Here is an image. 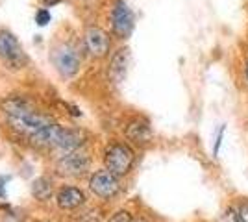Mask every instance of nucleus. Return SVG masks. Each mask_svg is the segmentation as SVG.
I'll return each instance as SVG.
<instances>
[{"label":"nucleus","instance_id":"1","mask_svg":"<svg viewBox=\"0 0 248 222\" xmlns=\"http://www.w3.org/2000/svg\"><path fill=\"white\" fill-rule=\"evenodd\" d=\"M2 111L8 118L10 126L35 145L58 148L67 154V152L80 150L85 143L82 132L60 126L50 117L37 111L28 100H24L21 96L8 98L2 104Z\"/></svg>","mask_w":248,"mask_h":222},{"label":"nucleus","instance_id":"2","mask_svg":"<svg viewBox=\"0 0 248 222\" xmlns=\"http://www.w3.org/2000/svg\"><path fill=\"white\" fill-rule=\"evenodd\" d=\"M135 161L134 150L124 145V143H113L106 148L104 152V165L115 176H124L132 170V165Z\"/></svg>","mask_w":248,"mask_h":222},{"label":"nucleus","instance_id":"3","mask_svg":"<svg viewBox=\"0 0 248 222\" xmlns=\"http://www.w3.org/2000/svg\"><path fill=\"white\" fill-rule=\"evenodd\" d=\"M89 167H91V159L80 150L63 154L62 158L56 161V172L65 178H82L87 174Z\"/></svg>","mask_w":248,"mask_h":222},{"label":"nucleus","instance_id":"4","mask_svg":"<svg viewBox=\"0 0 248 222\" xmlns=\"http://www.w3.org/2000/svg\"><path fill=\"white\" fill-rule=\"evenodd\" d=\"M0 58L13 69H21L28 61L17 37L8 30H0Z\"/></svg>","mask_w":248,"mask_h":222},{"label":"nucleus","instance_id":"5","mask_svg":"<svg viewBox=\"0 0 248 222\" xmlns=\"http://www.w3.org/2000/svg\"><path fill=\"white\" fill-rule=\"evenodd\" d=\"M111 28L119 39L130 37V33L134 30V13L124 0H115L111 8Z\"/></svg>","mask_w":248,"mask_h":222},{"label":"nucleus","instance_id":"6","mask_svg":"<svg viewBox=\"0 0 248 222\" xmlns=\"http://www.w3.org/2000/svg\"><path fill=\"white\" fill-rule=\"evenodd\" d=\"M83 48L91 58H104L108 56L109 48H111V39L109 35L104 32L102 28L96 26H89L85 33H83Z\"/></svg>","mask_w":248,"mask_h":222},{"label":"nucleus","instance_id":"7","mask_svg":"<svg viewBox=\"0 0 248 222\" xmlns=\"http://www.w3.org/2000/svg\"><path fill=\"white\" fill-rule=\"evenodd\" d=\"M54 65H56V69L60 71L62 76L71 78V76L78 73V69L82 65V58H80V54H78V50L74 46L62 44L56 50V54H54Z\"/></svg>","mask_w":248,"mask_h":222},{"label":"nucleus","instance_id":"8","mask_svg":"<svg viewBox=\"0 0 248 222\" xmlns=\"http://www.w3.org/2000/svg\"><path fill=\"white\" fill-rule=\"evenodd\" d=\"M89 189L93 191L96 196H100V198H111L121 189L119 176H115L113 172H109L108 169L98 170V172H94L93 176H91V180H89Z\"/></svg>","mask_w":248,"mask_h":222},{"label":"nucleus","instance_id":"9","mask_svg":"<svg viewBox=\"0 0 248 222\" xmlns=\"http://www.w3.org/2000/svg\"><path fill=\"white\" fill-rule=\"evenodd\" d=\"M126 137L132 141L134 145H148L152 141V128L145 118H134L132 122H128L126 126Z\"/></svg>","mask_w":248,"mask_h":222},{"label":"nucleus","instance_id":"10","mask_svg":"<svg viewBox=\"0 0 248 222\" xmlns=\"http://www.w3.org/2000/svg\"><path fill=\"white\" fill-rule=\"evenodd\" d=\"M128 65H130V50L128 48H119L113 54L111 63H109V78L113 80L115 84H121L126 78Z\"/></svg>","mask_w":248,"mask_h":222},{"label":"nucleus","instance_id":"11","mask_svg":"<svg viewBox=\"0 0 248 222\" xmlns=\"http://www.w3.org/2000/svg\"><path fill=\"white\" fill-rule=\"evenodd\" d=\"M56 200H58V206H60L62 209H76V207L83 206L85 194H83V191L78 189V187H63V189H60V192H58Z\"/></svg>","mask_w":248,"mask_h":222},{"label":"nucleus","instance_id":"12","mask_svg":"<svg viewBox=\"0 0 248 222\" xmlns=\"http://www.w3.org/2000/svg\"><path fill=\"white\" fill-rule=\"evenodd\" d=\"M31 194L37 198L39 202H46L52 198L54 194V185L48 178H37L31 183Z\"/></svg>","mask_w":248,"mask_h":222},{"label":"nucleus","instance_id":"13","mask_svg":"<svg viewBox=\"0 0 248 222\" xmlns=\"http://www.w3.org/2000/svg\"><path fill=\"white\" fill-rule=\"evenodd\" d=\"M35 22L39 24V26H46L48 22H50V11L48 10H39L37 13H35Z\"/></svg>","mask_w":248,"mask_h":222},{"label":"nucleus","instance_id":"14","mask_svg":"<svg viewBox=\"0 0 248 222\" xmlns=\"http://www.w3.org/2000/svg\"><path fill=\"white\" fill-rule=\"evenodd\" d=\"M222 222H243L241 221V215L239 211H235L233 207H228L224 215H222Z\"/></svg>","mask_w":248,"mask_h":222},{"label":"nucleus","instance_id":"15","mask_svg":"<svg viewBox=\"0 0 248 222\" xmlns=\"http://www.w3.org/2000/svg\"><path fill=\"white\" fill-rule=\"evenodd\" d=\"M224 132H226V126L218 128V133H217V137H215V145H213V156H215V158L218 156V150H220V143H222V137H224Z\"/></svg>","mask_w":248,"mask_h":222},{"label":"nucleus","instance_id":"16","mask_svg":"<svg viewBox=\"0 0 248 222\" xmlns=\"http://www.w3.org/2000/svg\"><path fill=\"white\" fill-rule=\"evenodd\" d=\"M109 222H134V221H132V215L128 211H117L109 219Z\"/></svg>","mask_w":248,"mask_h":222},{"label":"nucleus","instance_id":"17","mask_svg":"<svg viewBox=\"0 0 248 222\" xmlns=\"http://www.w3.org/2000/svg\"><path fill=\"white\" fill-rule=\"evenodd\" d=\"M239 215H241V221L248 222V202H243L241 207H239Z\"/></svg>","mask_w":248,"mask_h":222},{"label":"nucleus","instance_id":"18","mask_svg":"<svg viewBox=\"0 0 248 222\" xmlns=\"http://www.w3.org/2000/svg\"><path fill=\"white\" fill-rule=\"evenodd\" d=\"M45 2V6H54V4H58L60 0H43Z\"/></svg>","mask_w":248,"mask_h":222},{"label":"nucleus","instance_id":"19","mask_svg":"<svg viewBox=\"0 0 248 222\" xmlns=\"http://www.w3.org/2000/svg\"><path fill=\"white\" fill-rule=\"evenodd\" d=\"M245 73H247V80H248V61H247V69H245Z\"/></svg>","mask_w":248,"mask_h":222},{"label":"nucleus","instance_id":"20","mask_svg":"<svg viewBox=\"0 0 248 222\" xmlns=\"http://www.w3.org/2000/svg\"><path fill=\"white\" fill-rule=\"evenodd\" d=\"M139 222H145V221H139Z\"/></svg>","mask_w":248,"mask_h":222}]
</instances>
